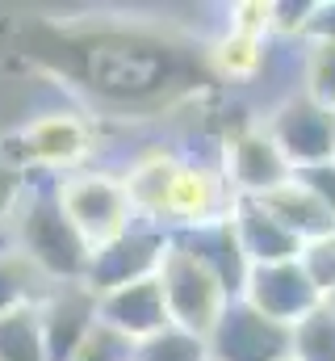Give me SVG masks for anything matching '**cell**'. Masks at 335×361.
<instances>
[{"mask_svg": "<svg viewBox=\"0 0 335 361\" xmlns=\"http://www.w3.org/2000/svg\"><path fill=\"white\" fill-rule=\"evenodd\" d=\"M4 235L55 286L84 281L92 248L84 244V235L76 231V223L68 219V210L59 202V177L55 173L34 169V173L21 177V193H17V206L8 214Z\"/></svg>", "mask_w": 335, "mask_h": 361, "instance_id": "6da1fadb", "label": "cell"}, {"mask_svg": "<svg viewBox=\"0 0 335 361\" xmlns=\"http://www.w3.org/2000/svg\"><path fill=\"white\" fill-rule=\"evenodd\" d=\"M51 286L55 281L0 231V315L21 311V307H38L51 294Z\"/></svg>", "mask_w": 335, "mask_h": 361, "instance_id": "2e32d148", "label": "cell"}, {"mask_svg": "<svg viewBox=\"0 0 335 361\" xmlns=\"http://www.w3.org/2000/svg\"><path fill=\"white\" fill-rule=\"evenodd\" d=\"M289 361H335V315L323 302L289 328Z\"/></svg>", "mask_w": 335, "mask_h": 361, "instance_id": "ac0fdd59", "label": "cell"}, {"mask_svg": "<svg viewBox=\"0 0 335 361\" xmlns=\"http://www.w3.org/2000/svg\"><path fill=\"white\" fill-rule=\"evenodd\" d=\"M298 244H306V240H315V235H327V231H335V219L331 210L306 189V185H298V177L285 180L281 189H272V193H264V197H255Z\"/></svg>", "mask_w": 335, "mask_h": 361, "instance_id": "9a60e30c", "label": "cell"}, {"mask_svg": "<svg viewBox=\"0 0 335 361\" xmlns=\"http://www.w3.org/2000/svg\"><path fill=\"white\" fill-rule=\"evenodd\" d=\"M231 202H235V193L222 177V164L180 160L176 173H172V185H168L164 210H160V227L172 235V231H184V227L227 219Z\"/></svg>", "mask_w": 335, "mask_h": 361, "instance_id": "8992f818", "label": "cell"}, {"mask_svg": "<svg viewBox=\"0 0 335 361\" xmlns=\"http://www.w3.org/2000/svg\"><path fill=\"white\" fill-rule=\"evenodd\" d=\"M298 269L306 273V281L315 286L319 298H327L335 290V231L315 235L298 248Z\"/></svg>", "mask_w": 335, "mask_h": 361, "instance_id": "44dd1931", "label": "cell"}, {"mask_svg": "<svg viewBox=\"0 0 335 361\" xmlns=\"http://www.w3.org/2000/svg\"><path fill=\"white\" fill-rule=\"evenodd\" d=\"M239 298L251 311H260L264 319L293 328L298 319H306L323 298L315 294V286L306 281V273L298 269V261H277V265H251L244 277Z\"/></svg>", "mask_w": 335, "mask_h": 361, "instance_id": "ba28073f", "label": "cell"}, {"mask_svg": "<svg viewBox=\"0 0 335 361\" xmlns=\"http://www.w3.org/2000/svg\"><path fill=\"white\" fill-rule=\"evenodd\" d=\"M96 319L105 328H113L118 336L126 341H147L151 332H160L168 319L164 307V290H160V277H143V281H130V286H118L109 294H96Z\"/></svg>", "mask_w": 335, "mask_h": 361, "instance_id": "7c38bea8", "label": "cell"}, {"mask_svg": "<svg viewBox=\"0 0 335 361\" xmlns=\"http://www.w3.org/2000/svg\"><path fill=\"white\" fill-rule=\"evenodd\" d=\"M0 361H46L38 307H21L0 315Z\"/></svg>", "mask_w": 335, "mask_h": 361, "instance_id": "d6986e66", "label": "cell"}, {"mask_svg": "<svg viewBox=\"0 0 335 361\" xmlns=\"http://www.w3.org/2000/svg\"><path fill=\"white\" fill-rule=\"evenodd\" d=\"M172 240L214 273L231 298H239L244 277H248L251 265H248V257H244V248H239V240H235V231H231V219H214V223H201V227L172 231Z\"/></svg>", "mask_w": 335, "mask_h": 361, "instance_id": "4fadbf2b", "label": "cell"}, {"mask_svg": "<svg viewBox=\"0 0 335 361\" xmlns=\"http://www.w3.org/2000/svg\"><path fill=\"white\" fill-rule=\"evenodd\" d=\"M293 177H298V185H306V189L331 210V219H335V160L315 164V169H302V173H293Z\"/></svg>", "mask_w": 335, "mask_h": 361, "instance_id": "d4e9b609", "label": "cell"}, {"mask_svg": "<svg viewBox=\"0 0 335 361\" xmlns=\"http://www.w3.org/2000/svg\"><path fill=\"white\" fill-rule=\"evenodd\" d=\"M160 290H164L168 319L206 336L214 328V319L222 315V307L231 302V294L222 290V281L206 269L197 257H189L172 235H168V252L160 261Z\"/></svg>", "mask_w": 335, "mask_h": 361, "instance_id": "277c9868", "label": "cell"}, {"mask_svg": "<svg viewBox=\"0 0 335 361\" xmlns=\"http://www.w3.org/2000/svg\"><path fill=\"white\" fill-rule=\"evenodd\" d=\"M264 55H268V38H248V34H235V30H227L210 47V63L227 80H255L264 72Z\"/></svg>", "mask_w": 335, "mask_h": 361, "instance_id": "e0dca14e", "label": "cell"}, {"mask_svg": "<svg viewBox=\"0 0 335 361\" xmlns=\"http://www.w3.org/2000/svg\"><path fill=\"white\" fill-rule=\"evenodd\" d=\"M38 328L46 361H72L88 332L96 328V294L84 281L51 286V294L38 302Z\"/></svg>", "mask_w": 335, "mask_h": 361, "instance_id": "30bf717a", "label": "cell"}, {"mask_svg": "<svg viewBox=\"0 0 335 361\" xmlns=\"http://www.w3.org/2000/svg\"><path fill=\"white\" fill-rule=\"evenodd\" d=\"M302 42L306 47H335V0L310 4V21H306Z\"/></svg>", "mask_w": 335, "mask_h": 361, "instance_id": "cb8c5ba5", "label": "cell"}, {"mask_svg": "<svg viewBox=\"0 0 335 361\" xmlns=\"http://www.w3.org/2000/svg\"><path fill=\"white\" fill-rule=\"evenodd\" d=\"M231 231L248 257V265H277V261H298V240L255 202V197H235L231 202Z\"/></svg>", "mask_w": 335, "mask_h": 361, "instance_id": "5bb4252c", "label": "cell"}, {"mask_svg": "<svg viewBox=\"0 0 335 361\" xmlns=\"http://www.w3.org/2000/svg\"><path fill=\"white\" fill-rule=\"evenodd\" d=\"M222 177H227L235 197H264V193L281 189L285 180H293V169L277 152V143L264 135V126H248L227 143Z\"/></svg>", "mask_w": 335, "mask_h": 361, "instance_id": "8fae6325", "label": "cell"}, {"mask_svg": "<svg viewBox=\"0 0 335 361\" xmlns=\"http://www.w3.org/2000/svg\"><path fill=\"white\" fill-rule=\"evenodd\" d=\"M331 160H335V156H331Z\"/></svg>", "mask_w": 335, "mask_h": 361, "instance_id": "83f0119b", "label": "cell"}, {"mask_svg": "<svg viewBox=\"0 0 335 361\" xmlns=\"http://www.w3.org/2000/svg\"><path fill=\"white\" fill-rule=\"evenodd\" d=\"M17 193H21V173H13V169L0 164V231L8 227V214L17 206Z\"/></svg>", "mask_w": 335, "mask_h": 361, "instance_id": "484cf974", "label": "cell"}, {"mask_svg": "<svg viewBox=\"0 0 335 361\" xmlns=\"http://www.w3.org/2000/svg\"><path fill=\"white\" fill-rule=\"evenodd\" d=\"M59 202L88 248L109 244L113 235H122L134 223V206L126 197V185L118 173H105V169H80V173L59 177Z\"/></svg>", "mask_w": 335, "mask_h": 361, "instance_id": "7a4b0ae2", "label": "cell"}, {"mask_svg": "<svg viewBox=\"0 0 335 361\" xmlns=\"http://www.w3.org/2000/svg\"><path fill=\"white\" fill-rule=\"evenodd\" d=\"M134 361H210V349H206V336L180 324H164L160 332L134 345Z\"/></svg>", "mask_w": 335, "mask_h": 361, "instance_id": "ffe728a7", "label": "cell"}, {"mask_svg": "<svg viewBox=\"0 0 335 361\" xmlns=\"http://www.w3.org/2000/svg\"><path fill=\"white\" fill-rule=\"evenodd\" d=\"M285 361H289V357H285Z\"/></svg>", "mask_w": 335, "mask_h": 361, "instance_id": "f1b7e54d", "label": "cell"}, {"mask_svg": "<svg viewBox=\"0 0 335 361\" xmlns=\"http://www.w3.org/2000/svg\"><path fill=\"white\" fill-rule=\"evenodd\" d=\"M21 147L42 173L68 177V173H80L92 156V126L80 114L51 109V114H38L34 122H25Z\"/></svg>", "mask_w": 335, "mask_h": 361, "instance_id": "9c48e42d", "label": "cell"}, {"mask_svg": "<svg viewBox=\"0 0 335 361\" xmlns=\"http://www.w3.org/2000/svg\"><path fill=\"white\" fill-rule=\"evenodd\" d=\"M323 307H327V311H331V315H335V290H331V294H327V298H323Z\"/></svg>", "mask_w": 335, "mask_h": 361, "instance_id": "4316f807", "label": "cell"}, {"mask_svg": "<svg viewBox=\"0 0 335 361\" xmlns=\"http://www.w3.org/2000/svg\"><path fill=\"white\" fill-rule=\"evenodd\" d=\"M302 92L335 109V47H306L302 55Z\"/></svg>", "mask_w": 335, "mask_h": 361, "instance_id": "7402d4cb", "label": "cell"}, {"mask_svg": "<svg viewBox=\"0 0 335 361\" xmlns=\"http://www.w3.org/2000/svg\"><path fill=\"white\" fill-rule=\"evenodd\" d=\"M264 135L277 143V152L289 160L293 173L327 164L335 156V109L319 105L302 89L285 92L268 114H264Z\"/></svg>", "mask_w": 335, "mask_h": 361, "instance_id": "3957f363", "label": "cell"}, {"mask_svg": "<svg viewBox=\"0 0 335 361\" xmlns=\"http://www.w3.org/2000/svg\"><path fill=\"white\" fill-rule=\"evenodd\" d=\"M72 361H134V341L118 336L113 328H105V324L96 319V328L88 332V341L76 349Z\"/></svg>", "mask_w": 335, "mask_h": 361, "instance_id": "603a6c76", "label": "cell"}, {"mask_svg": "<svg viewBox=\"0 0 335 361\" xmlns=\"http://www.w3.org/2000/svg\"><path fill=\"white\" fill-rule=\"evenodd\" d=\"M210 361H285L289 357V328L264 319L244 298H231L214 328L206 332Z\"/></svg>", "mask_w": 335, "mask_h": 361, "instance_id": "52a82bcc", "label": "cell"}, {"mask_svg": "<svg viewBox=\"0 0 335 361\" xmlns=\"http://www.w3.org/2000/svg\"><path fill=\"white\" fill-rule=\"evenodd\" d=\"M164 252H168V231L164 227L151 223V219H134L122 235H113L109 244L92 248L88 269H84V286H88L92 294H109V290H118V286L156 277Z\"/></svg>", "mask_w": 335, "mask_h": 361, "instance_id": "5b68a950", "label": "cell"}]
</instances>
